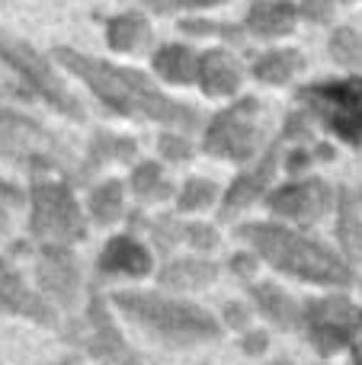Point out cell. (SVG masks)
I'll use <instances>...</instances> for the list:
<instances>
[{
    "mask_svg": "<svg viewBox=\"0 0 362 365\" xmlns=\"http://www.w3.org/2000/svg\"><path fill=\"white\" fill-rule=\"evenodd\" d=\"M58 61L68 64L74 74H81L83 81H87L109 106L119 109V113H125V115L141 113V115H151V119H157V122H167V125H183V128L196 125V113H192V109L167 100L164 93H157V90H154L141 74H135V71L113 68V64L74 55V51H68V48L58 51Z\"/></svg>",
    "mask_w": 362,
    "mask_h": 365,
    "instance_id": "1",
    "label": "cell"
},
{
    "mask_svg": "<svg viewBox=\"0 0 362 365\" xmlns=\"http://www.w3.org/2000/svg\"><path fill=\"white\" fill-rule=\"evenodd\" d=\"M244 237H250L257 244V250L282 272H292L308 282H324V285H350L353 272L333 257L331 250H324L321 244L301 237V234L289 231L279 225H247L241 227Z\"/></svg>",
    "mask_w": 362,
    "mask_h": 365,
    "instance_id": "2",
    "label": "cell"
},
{
    "mask_svg": "<svg viewBox=\"0 0 362 365\" xmlns=\"http://www.w3.org/2000/svg\"><path fill=\"white\" fill-rule=\"evenodd\" d=\"M115 304L125 311L132 321L148 327L167 343H196L218 336V324L205 314L202 308L190 302H177V298H164L154 292H119Z\"/></svg>",
    "mask_w": 362,
    "mask_h": 365,
    "instance_id": "3",
    "label": "cell"
},
{
    "mask_svg": "<svg viewBox=\"0 0 362 365\" xmlns=\"http://www.w3.org/2000/svg\"><path fill=\"white\" fill-rule=\"evenodd\" d=\"M0 154L23 167H61L68 170L71 158L38 122L19 115L0 103Z\"/></svg>",
    "mask_w": 362,
    "mask_h": 365,
    "instance_id": "4",
    "label": "cell"
},
{
    "mask_svg": "<svg viewBox=\"0 0 362 365\" xmlns=\"http://www.w3.org/2000/svg\"><path fill=\"white\" fill-rule=\"evenodd\" d=\"M83 221L81 208L74 205L71 192L64 186H36L32 189V234L45 244H68V240L83 237Z\"/></svg>",
    "mask_w": 362,
    "mask_h": 365,
    "instance_id": "5",
    "label": "cell"
},
{
    "mask_svg": "<svg viewBox=\"0 0 362 365\" xmlns=\"http://www.w3.org/2000/svg\"><path fill=\"white\" fill-rule=\"evenodd\" d=\"M0 58H4L10 68H16L19 74L29 81V87H36L38 93H42L45 100L51 103V106H58L61 113L74 115V119H81V115H83L81 106H77V100L68 93V90H64V83L58 81L55 74H51V68L36 55V51L29 48V45H23L19 38L0 32Z\"/></svg>",
    "mask_w": 362,
    "mask_h": 365,
    "instance_id": "6",
    "label": "cell"
},
{
    "mask_svg": "<svg viewBox=\"0 0 362 365\" xmlns=\"http://www.w3.org/2000/svg\"><path fill=\"white\" fill-rule=\"evenodd\" d=\"M318 115L346 141H362V83H327V87L305 90Z\"/></svg>",
    "mask_w": 362,
    "mask_h": 365,
    "instance_id": "7",
    "label": "cell"
},
{
    "mask_svg": "<svg viewBox=\"0 0 362 365\" xmlns=\"http://www.w3.org/2000/svg\"><path fill=\"white\" fill-rule=\"evenodd\" d=\"M362 327V308L350 304L346 298H327L308 308V334L321 353H333L350 343Z\"/></svg>",
    "mask_w": 362,
    "mask_h": 365,
    "instance_id": "8",
    "label": "cell"
},
{
    "mask_svg": "<svg viewBox=\"0 0 362 365\" xmlns=\"http://www.w3.org/2000/svg\"><path fill=\"white\" fill-rule=\"evenodd\" d=\"M250 109H254V103H244L241 109H231L228 115H222V119L212 125L209 138H205V148L215 154H228V158H250V154L257 151V128L254 122H250Z\"/></svg>",
    "mask_w": 362,
    "mask_h": 365,
    "instance_id": "9",
    "label": "cell"
},
{
    "mask_svg": "<svg viewBox=\"0 0 362 365\" xmlns=\"http://www.w3.org/2000/svg\"><path fill=\"white\" fill-rule=\"evenodd\" d=\"M331 202V192H327L324 182H301V186H286L282 192H276L269 199V205L279 215H289V218H318L321 212Z\"/></svg>",
    "mask_w": 362,
    "mask_h": 365,
    "instance_id": "10",
    "label": "cell"
},
{
    "mask_svg": "<svg viewBox=\"0 0 362 365\" xmlns=\"http://www.w3.org/2000/svg\"><path fill=\"white\" fill-rule=\"evenodd\" d=\"M38 282H42L45 292L58 298V302L71 304L77 292V266L74 257H71L64 247H48L42 257V266H38Z\"/></svg>",
    "mask_w": 362,
    "mask_h": 365,
    "instance_id": "11",
    "label": "cell"
},
{
    "mask_svg": "<svg viewBox=\"0 0 362 365\" xmlns=\"http://www.w3.org/2000/svg\"><path fill=\"white\" fill-rule=\"evenodd\" d=\"M0 308L4 311H19V314L38 317V321H51V311L42 298L29 295L26 285L19 282V276L10 269V266L0 259Z\"/></svg>",
    "mask_w": 362,
    "mask_h": 365,
    "instance_id": "12",
    "label": "cell"
},
{
    "mask_svg": "<svg viewBox=\"0 0 362 365\" xmlns=\"http://www.w3.org/2000/svg\"><path fill=\"white\" fill-rule=\"evenodd\" d=\"M100 266L106 272H132V276H141L151 266V257L132 237H113L106 244V250L100 253Z\"/></svg>",
    "mask_w": 362,
    "mask_h": 365,
    "instance_id": "13",
    "label": "cell"
},
{
    "mask_svg": "<svg viewBox=\"0 0 362 365\" xmlns=\"http://www.w3.org/2000/svg\"><path fill=\"white\" fill-rule=\"evenodd\" d=\"M90 324H93V336L100 346H93L100 356H106V359H119V362H132V356H128L125 343H122V336L115 334L113 321H109V314L103 311V302L100 298H93L90 302Z\"/></svg>",
    "mask_w": 362,
    "mask_h": 365,
    "instance_id": "14",
    "label": "cell"
},
{
    "mask_svg": "<svg viewBox=\"0 0 362 365\" xmlns=\"http://www.w3.org/2000/svg\"><path fill=\"white\" fill-rule=\"evenodd\" d=\"M237 64L224 51H212L202 61V87L205 93H231L237 87Z\"/></svg>",
    "mask_w": 362,
    "mask_h": 365,
    "instance_id": "15",
    "label": "cell"
},
{
    "mask_svg": "<svg viewBox=\"0 0 362 365\" xmlns=\"http://www.w3.org/2000/svg\"><path fill=\"white\" fill-rule=\"evenodd\" d=\"M295 10L289 4H260L250 10V26L263 36H279V32L292 29Z\"/></svg>",
    "mask_w": 362,
    "mask_h": 365,
    "instance_id": "16",
    "label": "cell"
},
{
    "mask_svg": "<svg viewBox=\"0 0 362 365\" xmlns=\"http://www.w3.org/2000/svg\"><path fill=\"white\" fill-rule=\"evenodd\" d=\"M269 173H273V158H267L263 160V167L260 170H254V173H247V177H241L231 186V192H228V202H224V215H231V208H241V205H247L250 199H254L257 192H260V186L269 180Z\"/></svg>",
    "mask_w": 362,
    "mask_h": 365,
    "instance_id": "17",
    "label": "cell"
},
{
    "mask_svg": "<svg viewBox=\"0 0 362 365\" xmlns=\"http://www.w3.org/2000/svg\"><path fill=\"white\" fill-rule=\"evenodd\" d=\"M254 295H257V304H260L276 324H289V327L299 324V311H295V304L289 302L279 289H273V285H260Z\"/></svg>",
    "mask_w": 362,
    "mask_h": 365,
    "instance_id": "18",
    "label": "cell"
},
{
    "mask_svg": "<svg viewBox=\"0 0 362 365\" xmlns=\"http://www.w3.org/2000/svg\"><path fill=\"white\" fill-rule=\"evenodd\" d=\"M154 68H157L167 81H190V77L196 74V61H192V55L183 51V48H177V45H170V48L160 51V55L154 58Z\"/></svg>",
    "mask_w": 362,
    "mask_h": 365,
    "instance_id": "19",
    "label": "cell"
},
{
    "mask_svg": "<svg viewBox=\"0 0 362 365\" xmlns=\"http://www.w3.org/2000/svg\"><path fill=\"white\" fill-rule=\"evenodd\" d=\"M215 276L212 263H173L170 269H164V282L167 285H202Z\"/></svg>",
    "mask_w": 362,
    "mask_h": 365,
    "instance_id": "20",
    "label": "cell"
},
{
    "mask_svg": "<svg viewBox=\"0 0 362 365\" xmlns=\"http://www.w3.org/2000/svg\"><path fill=\"white\" fill-rule=\"evenodd\" d=\"M90 212H93L100 221L119 218V212H122V189H119V182H106V186L96 189V192L90 195Z\"/></svg>",
    "mask_w": 362,
    "mask_h": 365,
    "instance_id": "21",
    "label": "cell"
},
{
    "mask_svg": "<svg viewBox=\"0 0 362 365\" xmlns=\"http://www.w3.org/2000/svg\"><path fill=\"white\" fill-rule=\"evenodd\" d=\"M295 68H299V55L279 51V55H269L257 64V77H263V81H286Z\"/></svg>",
    "mask_w": 362,
    "mask_h": 365,
    "instance_id": "22",
    "label": "cell"
},
{
    "mask_svg": "<svg viewBox=\"0 0 362 365\" xmlns=\"http://www.w3.org/2000/svg\"><path fill=\"white\" fill-rule=\"evenodd\" d=\"M145 38V26H141V19H115L113 29H109V42L115 45V48H135V45Z\"/></svg>",
    "mask_w": 362,
    "mask_h": 365,
    "instance_id": "23",
    "label": "cell"
},
{
    "mask_svg": "<svg viewBox=\"0 0 362 365\" xmlns=\"http://www.w3.org/2000/svg\"><path fill=\"white\" fill-rule=\"evenodd\" d=\"M337 231H340V240H343V247L353 253V257H356V253L362 250V244H359V240H362V227H359V221H356V212L350 208V199L343 202V215H340V227H337Z\"/></svg>",
    "mask_w": 362,
    "mask_h": 365,
    "instance_id": "24",
    "label": "cell"
},
{
    "mask_svg": "<svg viewBox=\"0 0 362 365\" xmlns=\"http://www.w3.org/2000/svg\"><path fill=\"white\" fill-rule=\"evenodd\" d=\"M212 182H202V180H196V182H190V186L183 189V199H180V205L183 208H199V205H205V202L212 199Z\"/></svg>",
    "mask_w": 362,
    "mask_h": 365,
    "instance_id": "25",
    "label": "cell"
},
{
    "mask_svg": "<svg viewBox=\"0 0 362 365\" xmlns=\"http://www.w3.org/2000/svg\"><path fill=\"white\" fill-rule=\"evenodd\" d=\"M154 180H157V167L154 164L141 167V170L135 173V186H138V192H151V189H157L154 186Z\"/></svg>",
    "mask_w": 362,
    "mask_h": 365,
    "instance_id": "26",
    "label": "cell"
},
{
    "mask_svg": "<svg viewBox=\"0 0 362 365\" xmlns=\"http://www.w3.org/2000/svg\"><path fill=\"white\" fill-rule=\"evenodd\" d=\"M141 4L154 6V10H177V6H199V4H215V0H141Z\"/></svg>",
    "mask_w": 362,
    "mask_h": 365,
    "instance_id": "27",
    "label": "cell"
},
{
    "mask_svg": "<svg viewBox=\"0 0 362 365\" xmlns=\"http://www.w3.org/2000/svg\"><path fill=\"white\" fill-rule=\"evenodd\" d=\"M186 234H190V237H196L192 240V244H199V247H209V244H215V231H209V227H186Z\"/></svg>",
    "mask_w": 362,
    "mask_h": 365,
    "instance_id": "28",
    "label": "cell"
},
{
    "mask_svg": "<svg viewBox=\"0 0 362 365\" xmlns=\"http://www.w3.org/2000/svg\"><path fill=\"white\" fill-rule=\"evenodd\" d=\"M164 148H167V154H170V158H180V154H190V148H186V141L183 145H177V141H164Z\"/></svg>",
    "mask_w": 362,
    "mask_h": 365,
    "instance_id": "29",
    "label": "cell"
},
{
    "mask_svg": "<svg viewBox=\"0 0 362 365\" xmlns=\"http://www.w3.org/2000/svg\"><path fill=\"white\" fill-rule=\"evenodd\" d=\"M231 266H234L237 272H244V276H247V272L254 269V266H250V259H247V257H237V259H234V263H231Z\"/></svg>",
    "mask_w": 362,
    "mask_h": 365,
    "instance_id": "30",
    "label": "cell"
},
{
    "mask_svg": "<svg viewBox=\"0 0 362 365\" xmlns=\"http://www.w3.org/2000/svg\"><path fill=\"white\" fill-rule=\"evenodd\" d=\"M263 343H267V340H263V334H254L247 340V349H250V353H257V349H263Z\"/></svg>",
    "mask_w": 362,
    "mask_h": 365,
    "instance_id": "31",
    "label": "cell"
},
{
    "mask_svg": "<svg viewBox=\"0 0 362 365\" xmlns=\"http://www.w3.org/2000/svg\"><path fill=\"white\" fill-rule=\"evenodd\" d=\"M356 365H362V346L356 349Z\"/></svg>",
    "mask_w": 362,
    "mask_h": 365,
    "instance_id": "32",
    "label": "cell"
},
{
    "mask_svg": "<svg viewBox=\"0 0 362 365\" xmlns=\"http://www.w3.org/2000/svg\"><path fill=\"white\" fill-rule=\"evenodd\" d=\"M4 227H6V218H4V215H0V231H4Z\"/></svg>",
    "mask_w": 362,
    "mask_h": 365,
    "instance_id": "33",
    "label": "cell"
},
{
    "mask_svg": "<svg viewBox=\"0 0 362 365\" xmlns=\"http://www.w3.org/2000/svg\"><path fill=\"white\" fill-rule=\"evenodd\" d=\"M6 189H10V186H4V182H0V192H6Z\"/></svg>",
    "mask_w": 362,
    "mask_h": 365,
    "instance_id": "34",
    "label": "cell"
},
{
    "mask_svg": "<svg viewBox=\"0 0 362 365\" xmlns=\"http://www.w3.org/2000/svg\"><path fill=\"white\" fill-rule=\"evenodd\" d=\"M61 365H71V362H61Z\"/></svg>",
    "mask_w": 362,
    "mask_h": 365,
    "instance_id": "35",
    "label": "cell"
}]
</instances>
